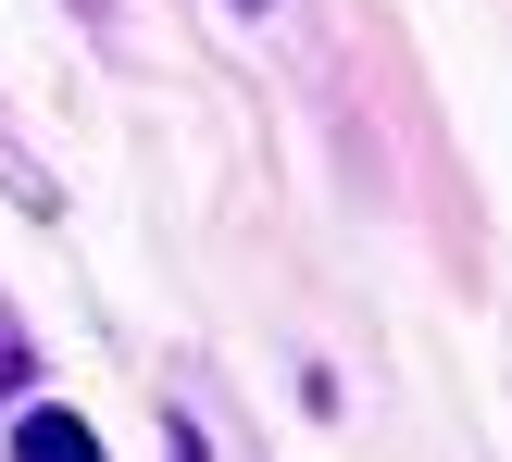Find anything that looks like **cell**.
Instances as JSON below:
<instances>
[{"mask_svg":"<svg viewBox=\"0 0 512 462\" xmlns=\"http://www.w3.org/2000/svg\"><path fill=\"white\" fill-rule=\"evenodd\" d=\"M13 450H25V462H100V438H88L75 413H25V425H13Z\"/></svg>","mask_w":512,"mask_h":462,"instance_id":"obj_1","label":"cell"},{"mask_svg":"<svg viewBox=\"0 0 512 462\" xmlns=\"http://www.w3.org/2000/svg\"><path fill=\"white\" fill-rule=\"evenodd\" d=\"M175 462H200V438H188V425H175Z\"/></svg>","mask_w":512,"mask_h":462,"instance_id":"obj_2","label":"cell"}]
</instances>
